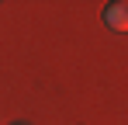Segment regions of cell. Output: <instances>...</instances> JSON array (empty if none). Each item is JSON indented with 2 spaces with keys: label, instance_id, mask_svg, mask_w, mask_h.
I'll use <instances>...</instances> for the list:
<instances>
[{
  "label": "cell",
  "instance_id": "cell-1",
  "mask_svg": "<svg viewBox=\"0 0 128 125\" xmlns=\"http://www.w3.org/2000/svg\"><path fill=\"white\" fill-rule=\"evenodd\" d=\"M104 21L114 31H128V0H114L104 7Z\"/></svg>",
  "mask_w": 128,
  "mask_h": 125
}]
</instances>
